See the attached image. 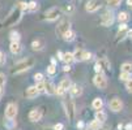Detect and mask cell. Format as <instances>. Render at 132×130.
I'll return each mask as SVG.
<instances>
[{"label":"cell","instance_id":"obj_16","mask_svg":"<svg viewBox=\"0 0 132 130\" xmlns=\"http://www.w3.org/2000/svg\"><path fill=\"white\" fill-rule=\"evenodd\" d=\"M98 64H100V66H101V69H102V73H110V69H111V65H110V63H109V60L107 59H101V60H98Z\"/></svg>","mask_w":132,"mask_h":130},{"label":"cell","instance_id":"obj_31","mask_svg":"<svg viewBox=\"0 0 132 130\" xmlns=\"http://www.w3.org/2000/svg\"><path fill=\"white\" fill-rule=\"evenodd\" d=\"M122 0H107V4L111 7V8H117L118 5H120Z\"/></svg>","mask_w":132,"mask_h":130},{"label":"cell","instance_id":"obj_18","mask_svg":"<svg viewBox=\"0 0 132 130\" xmlns=\"http://www.w3.org/2000/svg\"><path fill=\"white\" fill-rule=\"evenodd\" d=\"M9 49L13 55H18L21 52V46H20V42H11V46H9Z\"/></svg>","mask_w":132,"mask_h":130},{"label":"cell","instance_id":"obj_1","mask_svg":"<svg viewBox=\"0 0 132 130\" xmlns=\"http://www.w3.org/2000/svg\"><path fill=\"white\" fill-rule=\"evenodd\" d=\"M34 64H35V60H34V57H25V59H22V60H20V61H17L13 66H12V69H11V73L12 74H20V73H22V72H26V70H29V69H31L33 66H34Z\"/></svg>","mask_w":132,"mask_h":130},{"label":"cell","instance_id":"obj_45","mask_svg":"<svg viewBox=\"0 0 132 130\" xmlns=\"http://www.w3.org/2000/svg\"><path fill=\"white\" fill-rule=\"evenodd\" d=\"M126 130H132V125H131V124L126 125Z\"/></svg>","mask_w":132,"mask_h":130},{"label":"cell","instance_id":"obj_26","mask_svg":"<svg viewBox=\"0 0 132 130\" xmlns=\"http://www.w3.org/2000/svg\"><path fill=\"white\" fill-rule=\"evenodd\" d=\"M63 39H64V41H67V42H72V41L75 39V33L69 29V30L63 35Z\"/></svg>","mask_w":132,"mask_h":130},{"label":"cell","instance_id":"obj_29","mask_svg":"<svg viewBox=\"0 0 132 130\" xmlns=\"http://www.w3.org/2000/svg\"><path fill=\"white\" fill-rule=\"evenodd\" d=\"M28 11H30V12L38 11V4H37L35 2H30V3H28Z\"/></svg>","mask_w":132,"mask_h":130},{"label":"cell","instance_id":"obj_27","mask_svg":"<svg viewBox=\"0 0 132 130\" xmlns=\"http://www.w3.org/2000/svg\"><path fill=\"white\" fill-rule=\"evenodd\" d=\"M101 126H102V122H100V121H97V120H93V121L89 124V129H90V130H98Z\"/></svg>","mask_w":132,"mask_h":130},{"label":"cell","instance_id":"obj_33","mask_svg":"<svg viewBox=\"0 0 132 130\" xmlns=\"http://www.w3.org/2000/svg\"><path fill=\"white\" fill-rule=\"evenodd\" d=\"M7 63V57H5V55L3 51H0V66H4Z\"/></svg>","mask_w":132,"mask_h":130},{"label":"cell","instance_id":"obj_47","mask_svg":"<svg viewBox=\"0 0 132 130\" xmlns=\"http://www.w3.org/2000/svg\"><path fill=\"white\" fill-rule=\"evenodd\" d=\"M98 130H109V127H107V126H103V125H102V126H101V127H100Z\"/></svg>","mask_w":132,"mask_h":130},{"label":"cell","instance_id":"obj_24","mask_svg":"<svg viewBox=\"0 0 132 130\" xmlns=\"http://www.w3.org/2000/svg\"><path fill=\"white\" fill-rule=\"evenodd\" d=\"M120 69H122V72H123V73L132 74V63H124V64H122Z\"/></svg>","mask_w":132,"mask_h":130},{"label":"cell","instance_id":"obj_30","mask_svg":"<svg viewBox=\"0 0 132 130\" xmlns=\"http://www.w3.org/2000/svg\"><path fill=\"white\" fill-rule=\"evenodd\" d=\"M47 74H48V76H55V74H56V66L54 64L47 66Z\"/></svg>","mask_w":132,"mask_h":130},{"label":"cell","instance_id":"obj_28","mask_svg":"<svg viewBox=\"0 0 132 130\" xmlns=\"http://www.w3.org/2000/svg\"><path fill=\"white\" fill-rule=\"evenodd\" d=\"M9 38L12 42H20V33H17V31H12L9 34Z\"/></svg>","mask_w":132,"mask_h":130},{"label":"cell","instance_id":"obj_36","mask_svg":"<svg viewBox=\"0 0 132 130\" xmlns=\"http://www.w3.org/2000/svg\"><path fill=\"white\" fill-rule=\"evenodd\" d=\"M64 92H65V91H64V90H63V88H62L60 86L55 87V94H56V95H59V96H63V95H64Z\"/></svg>","mask_w":132,"mask_h":130},{"label":"cell","instance_id":"obj_43","mask_svg":"<svg viewBox=\"0 0 132 130\" xmlns=\"http://www.w3.org/2000/svg\"><path fill=\"white\" fill-rule=\"evenodd\" d=\"M77 127L82 130V127H84V122H82V121H80V122H77Z\"/></svg>","mask_w":132,"mask_h":130},{"label":"cell","instance_id":"obj_9","mask_svg":"<svg viewBox=\"0 0 132 130\" xmlns=\"http://www.w3.org/2000/svg\"><path fill=\"white\" fill-rule=\"evenodd\" d=\"M109 108L112 111V112H120L123 109V102L119 98H114L109 102Z\"/></svg>","mask_w":132,"mask_h":130},{"label":"cell","instance_id":"obj_17","mask_svg":"<svg viewBox=\"0 0 132 130\" xmlns=\"http://www.w3.org/2000/svg\"><path fill=\"white\" fill-rule=\"evenodd\" d=\"M45 92L47 95H54L55 94V86L51 81H45Z\"/></svg>","mask_w":132,"mask_h":130},{"label":"cell","instance_id":"obj_38","mask_svg":"<svg viewBox=\"0 0 132 130\" xmlns=\"http://www.w3.org/2000/svg\"><path fill=\"white\" fill-rule=\"evenodd\" d=\"M5 81H7L5 79V76H4L3 73H0V87H2V88L5 86Z\"/></svg>","mask_w":132,"mask_h":130},{"label":"cell","instance_id":"obj_23","mask_svg":"<svg viewBox=\"0 0 132 130\" xmlns=\"http://www.w3.org/2000/svg\"><path fill=\"white\" fill-rule=\"evenodd\" d=\"M64 91H68L69 88H71V86H72V83H71V81H69V78H63L62 81H60V85H59Z\"/></svg>","mask_w":132,"mask_h":130},{"label":"cell","instance_id":"obj_20","mask_svg":"<svg viewBox=\"0 0 132 130\" xmlns=\"http://www.w3.org/2000/svg\"><path fill=\"white\" fill-rule=\"evenodd\" d=\"M94 117H96V120L97 121H100V122H105L106 121V118H107V115L103 112L102 109H100V111H96V115H94Z\"/></svg>","mask_w":132,"mask_h":130},{"label":"cell","instance_id":"obj_7","mask_svg":"<svg viewBox=\"0 0 132 130\" xmlns=\"http://www.w3.org/2000/svg\"><path fill=\"white\" fill-rule=\"evenodd\" d=\"M93 83H94V86H96L97 88H100V90H105V88L107 87L106 77L103 76V74H100V73H97L96 76H94V78H93Z\"/></svg>","mask_w":132,"mask_h":130},{"label":"cell","instance_id":"obj_21","mask_svg":"<svg viewBox=\"0 0 132 130\" xmlns=\"http://www.w3.org/2000/svg\"><path fill=\"white\" fill-rule=\"evenodd\" d=\"M62 61H64L65 64H71L72 61H75V59H73V53L72 52H64L63 53V57H62Z\"/></svg>","mask_w":132,"mask_h":130},{"label":"cell","instance_id":"obj_25","mask_svg":"<svg viewBox=\"0 0 132 130\" xmlns=\"http://www.w3.org/2000/svg\"><path fill=\"white\" fill-rule=\"evenodd\" d=\"M128 20H129V16H128L127 12H120V13L118 14V21H119L120 24H126Z\"/></svg>","mask_w":132,"mask_h":130},{"label":"cell","instance_id":"obj_11","mask_svg":"<svg viewBox=\"0 0 132 130\" xmlns=\"http://www.w3.org/2000/svg\"><path fill=\"white\" fill-rule=\"evenodd\" d=\"M101 0H89V2L86 3V5H85V9H86V12H89V13H93V12H97L100 8H101Z\"/></svg>","mask_w":132,"mask_h":130},{"label":"cell","instance_id":"obj_12","mask_svg":"<svg viewBox=\"0 0 132 130\" xmlns=\"http://www.w3.org/2000/svg\"><path fill=\"white\" fill-rule=\"evenodd\" d=\"M112 22H114V14H112V12H110V11H106L101 17V24L103 26H111Z\"/></svg>","mask_w":132,"mask_h":130},{"label":"cell","instance_id":"obj_8","mask_svg":"<svg viewBox=\"0 0 132 130\" xmlns=\"http://www.w3.org/2000/svg\"><path fill=\"white\" fill-rule=\"evenodd\" d=\"M17 113H18L17 104L9 103V104L7 105V108H5V117H7L8 120H13V118H16Z\"/></svg>","mask_w":132,"mask_h":130},{"label":"cell","instance_id":"obj_3","mask_svg":"<svg viewBox=\"0 0 132 130\" xmlns=\"http://www.w3.org/2000/svg\"><path fill=\"white\" fill-rule=\"evenodd\" d=\"M64 109H65V115L69 121H72L76 117V105H75L73 100H65L64 102Z\"/></svg>","mask_w":132,"mask_h":130},{"label":"cell","instance_id":"obj_40","mask_svg":"<svg viewBox=\"0 0 132 130\" xmlns=\"http://www.w3.org/2000/svg\"><path fill=\"white\" fill-rule=\"evenodd\" d=\"M94 70H96V73H100V74H102V69H101V66H100V64H98V61L94 64Z\"/></svg>","mask_w":132,"mask_h":130},{"label":"cell","instance_id":"obj_4","mask_svg":"<svg viewBox=\"0 0 132 130\" xmlns=\"http://www.w3.org/2000/svg\"><path fill=\"white\" fill-rule=\"evenodd\" d=\"M73 59L76 61H85V60H90L92 59V53L82 49V48H77L73 52Z\"/></svg>","mask_w":132,"mask_h":130},{"label":"cell","instance_id":"obj_49","mask_svg":"<svg viewBox=\"0 0 132 130\" xmlns=\"http://www.w3.org/2000/svg\"><path fill=\"white\" fill-rule=\"evenodd\" d=\"M45 130H55L54 127H47V129H45Z\"/></svg>","mask_w":132,"mask_h":130},{"label":"cell","instance_id":"obj_50","mask_svg":"<svg viewBox=\"0 0 132 130\" xmlns=\"http://www.w3.org/2000/svg\"><path fill=\"white\" fill-rule=\"evenodd\" d=\"M75 2H81V0H75Z\"/></svg>","mask_w":132,"mask_h":130},{"label":"cell","instance_id":"obj_14","mask_svg":"<svg viewBox=\"0 0 132 130\" xmlns=\"http://www.w3.org/2000/svg\"><path fill=\"white\" fill-rule=\"evenodd\" d=\"M128 26L126 25V24H122L120 26H119V29H118V33H117V36H118V41H122V39H124L126 36L128 35Z\"/></svg>","mask_w":132,"mask_h":130},{"label":"cell","instance_id":"obj_34","mask_svg":"<svg viewBox=\"0 0 132 130\" xmlns=\"http://www.w3.org/2000/svg\"><path fill=\"white\" fill-rule=\"evenodd\" d=\"M119 78H120V81H124V82H127L128 79H131V74H127V73H120V76H119Z\"/></svg>","mask_w":132,"mask_h":130},{"label":"cell","instance_id":"obj_48","mask_svg":"<svg viewBox=\"0 0 132 130\" xmlns=\"http://www.w3.org/2000/svg\"><path fill=\"white\" fill-rule=\"evenodd\" d=\"M127 4H128L129 7H132V0H127Z\"/></svg>","mask_w":132,"mask_h":130},{"label":"cell","instance_id":"obj_35","mask_svg":"<svg viewBox=\"0 0 132 130\" xmlns=\"http://www.w3.org/2000/svg\"><path fill=\"white\" fill-rule=\"evenodd\" d=\"M63 11H64L65 13H68V14H72V13L75 12V7H73V5H65V7L63 8Z\"/></svg>","mask_w":132,"mask_h":130},{"label":"cell","instance_id":"obj_46","mask_svg":"<svg viewBox=\"0 0 132 130\" xmlns=\"http://www.w3.org/2000/svg\"><path fill=\"white\" fill-rule=\"evenodd\" d=\"M3 94H4V88H2V87H0V99H2Z\"/></svg>","mask_w":132,"mask_h":130},{"label":"cell","instance_id":"obj_41","mask_svg":"<svg viewBox=\"0 0 132 130\" xmlns=\"http://www.w3.org/2000/svg\"><path fill=\"white\" fill-rule=\"evenodd\" d=\"M54 129H55V130H63V129H64V125L59 122V124H56V125L54 126Z\"/></svg>","mask_w":132,"mask_h":130},{"label":"cell","instance_id":"obj_13","mask_svg":"<svg viewBox=\"0 0 132 130\" xmlns=\"http://www.w3.org/2000/svg\"><path fill=\"white\" fill-rule=\"evenodd\" d=\"M68 91H69V94H71L72 98H79V96L82 95V87L79 86V85H72Z\"/></svg>","mask_w":132,"mask_h":130},{"label":"cell","instance_id":"obj_42","mask_svg":"<svg viewBox=\"0 0 132 130\" xmlns=\"http://www.w3.org/2000/svg\"><path fill=\"white\" fill-rule=\"evenodd\" d=\"M63 70H64V72H69V70H71V65L65 64V65L63 66Z\"/></svg>","mask_w":132,"mask_h":130},{"label":"cell","instance_id":"obj_39","mask_svg":"<svg viewBox=\"0 0 132 130\" xmlns=\"http://www.w3.org/2000/svg\"><path fill=\"white\" fill-rule=\"evenodd\" d=\"M126 88H127L128 92H132V79H128L126 82Z\"/></svg>","mask_w":132,"mask_h":130},{"label":"cell","instance_id":"obj_32","mask_svg":"<svg viewBox=\"0 0 132 130\" xmlns=\"http://www.w3.org/2000/svg\"><path fill=\"white\" fill-rule=\"evenodd\" d=\"M34 81H35V83L43 82V74H42V73H35V74H34Z\"/></svg>","mask_w":132,"mask_h":130},{"label":"cell","instance_id":"obj_19","mask_svg":"<svg viewBox=\"0 0 132 130\" xmlns=\"http://www.w3.org/2000/svg\"><path fill=\"white\" fill-rule=\"evenodd\" d=\"M43 47H45V43H43V41H41V39H35V41L31 42V48H33L34 51H41Z\"/></svg>","mask_w":132,"mask_h":130},{"label":"cell","instance_id":"obj_37","mask_svg":"<svg viewBox=\"0 0 132 130\" xmlns=\"http://www.w3.org/2000/svg\"><path fill=\"white\" fill-rule=\"evenodd\" d=\"M35 87H37V90H38L39 92H45V83L43 82H38L35 85Z\"/></svg>","mask_w":132,"mask_h":130},{"label":"cell","instance_id":"obj_5","mask_svg":"<svg viewBox=\"0 0 132 130\" xmlns=\"http://www.w3.org/2000/svg\"><path fill=\"white\" fill-rule=\"evenodd\" d=\"M62 13H63V11L60 9V8H51V9H48L46 13H45V20H47V21H55V20H58V18L62 16Z\"/></svg>","mask_w":132,"mask_h":130},{"label":"cell","instance_id":"obj_15","mask_svg":"<svg viewBox=\"0 0 132 130\" xmlns=\"http://www.w3.org/2000/svg\"><path fill=\"white\" fill-rule=\"evenodd\" d=\"M38 94H39V91L37 90L35 86H30V87H28L26 91H25V96H26L28 99H34V98L38 96Z\"/></svg>","mask_w":132,"mask_h":130},{"label":"cell","instance_id":"obj_44","mask_svg":"<svg viewBox=\"0 0 132 130\" xmlns=\"http://www.w3.org/2000/svg\"><path fill=\"white\" fill-rule=\"evenodd\" d=\"M127 36H128V38L132 41V30H128V35H127Z\"/></svg>","mask_w":132,"mask_h":130},{"label":"cell","instance_id":"obj_22","mask_svg":"<svg viewBox=\"0 0 132 130\" xmlns=\"http://www.w3.org/2000/svg\"><path fill=\"white\" fill-rule=\"evenodd\" d=\"M92 107L96 109V111L102 109V107H103V100H102L101 98H96V99L93 100V103H92Z\"/></svg>","mask_w":132,"mask_h":130},{"label":"cell","instance_id":"obj_6","mask_svg":"<svg viewBox=\"0 0 132 130\" xmlns=\"http://www.w3.org/2000/svg\"><path fill=\"white\" fill-rule=\"evenodd\" d=\"M69 29H71V22H69L68 20H63V21H60V22H59V25H58V26H56L55 33H56V35H58V36L63 38V35H64Z\"/></svg>","mask_w":132,"mask_h":130},{"label":"cell","instance_id":"obj_10","mask_svg":"<svg viewBox=\"0 0 132 130\" xmlns=\"http://www.w3.org/2000/svg\"><path fill=\"white\" fill-rule=\"evenodd\" d=\"M43 116V112L41 108H33L30 112H29V120L31 122H38Z\"/></svg>","mask_w":132,"mask_h":130},{"label":"cell","instance_id":"obj_2","mask_svg":"<svg viewBox=\"0 0 132 130\" xmlns=\"http://www.w3.org/2000/svg\"><path fill=\"white\" fill-rule=\"evenodd\" d=\"M21 17H22V11L21 8L18 7V4L12 9V12L9 13V16L7 17V20L4 21V26L5 27H9V26H14L18 21L21 20Z\"/></svg>","mask_w":132,"mask_h":130}]
</instances>
